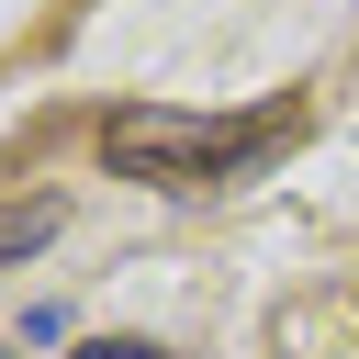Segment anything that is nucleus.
I'll return each mask as SVG.
<instances>
[{"mask_svg": "<svg viewBox=\"0 0 359 359\" xmlns=\"http://www.w3.org/2000/svg\"><path fill=\"white\" fill-rule=\"evenodd\" d=\"M45 236H56V202H11L0 213V258H34Z\"/></svg>", "mask_w": 359, "mask_h": 359, "instance_id": "2", "label": "nucleus"}, {"mask_svg": "<svg viewBox=\"0 0 359 359\" xmlns=\"http://www.w3.org/2000/svg\"><path fill=\"white\" fill-rule=\"evenodd\" d=\"M269 146H280V112H269V123L168 112V101H123V112H101V168H123V180H157V191H213V180L258 168Z\"/></svg>", "mask_w": 359, "mask_h": 359, "instance_id": "1", "label": "nucleus"}, {"mask_svg": "<svg viewBox=\"0 0 359 359\" xmlns=\"http://www.w3.org/2000/svg\"><path fill=\"white\" fill-rule=\"evenodd\" d=\"M67 359H157L146 337H90V348H67Z\"/></svg>", "mask_w": 359, "mask_h": 359, "instance_id": "3", "label": "nucleus"}]
</instances>
